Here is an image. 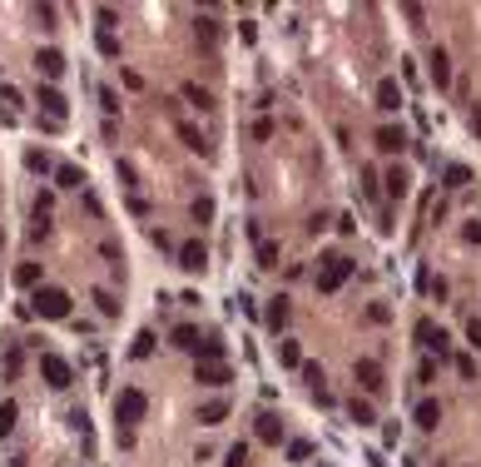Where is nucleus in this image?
I'll return each instance as SVG.
<instances>
[{
    "mask_svg": "<svg viewBox=\"0 0 481 467\" xmlns=\"http://www.w3.org/2000/svg\"><path fill=\"white\" fill-rule=\"evenodd\" d=\"M417 343H422L427 353H437V358H447V353H452V338H447L432 318H422V323H417Z\"/></svg>",
    "mask_w": 481,
    "mask_h": 467,
    "instance_id": "obj_7",
    "label": "nucleus"
},
{
    "mask_svg": "<svg viewBox=\"0 0 481 467\" xmlns=\"http://www.w3.org/2000/svg\"><path fill=\"white\" fill-rule=\"evenodd\" d=\"M427 80H432L437 90L452 85V60H447V50H432V55H427Z\"/></svg>",
    "mask_w": 481,
    "mask_h": 467,
    "instance_id": "obj_11",
    "label": "nucleus"
},
{
    "mask_svg": "<svg viewBox=\"0 0 481 467\" xmlns=\"http://www.w3.org/2000/svg\"><path fill=\"white\" fill-rule=\"evenodd\" d=\"M144 413H149V398H144L139 388H119V398H114V423L134 428V423H144Z\"/></svg>",
    "mask_w": 481,
    "mask_h": 467,
    "instance_id": "obj_3",
    "label": "nucleus"
},
{
    "mask_svg": "<svg viewBox=\"0 0 481 467\" xmlns=\"http://www.w3.org/2000/svg\"><path fill=\"white\" fill-rule=\"evenodd\" d=\"M353 378H358L363 393H383V388H387V373H383L378 358H358V363H353Z\"/></svg>",
    "mask_w": 481,
    "mask_h": 467,
    "instance_id": "obj_6",
    "label": "nucleus"
},
{
    "mask_svg": "<svg viewBox=\"0 0 481 467\" xmlns=\"http://www.w3.org/2000/svg\"><path fill=\"white\" fill-rule=\"evenodd\" d=\"M119 80H124L129 90H144V75H139V70H119Z\"/></svg>",
    "mask_w": 481,
    "mask_h": 467,
    "instance_id": "obj_45",
    "label": "nucleus"
},
{
    "mask_svg": "<svg viewBox=\"0 0 481 467\" xmlns=\"http://www.w3.org/2000/svg\"><path fill=\"white\" fill-rule=\"evenodd\" d=\"M169 115H174V134H179V139L189 144L193 154H208V139L198 134V124H189V119H184V115H179V110H174V105H169Z\"/></svg>",
    "mask_w": 481,
    "mask_h": 467,
    "instance_id": "obj_9",
    "label": "nucleus"
},
{
    "mask_svg": "<svg viewBox=\"0 0 481 467\" xmlns=\"http://www.w3.org/2000/svg\"><path fill=\"white\" fill-rule=\"evenodd\" d=\"M288 458H293V463H303V458H313V443H303V438H298V443H288Z\"/></svg>",
    "mask_w": 481,
    "mask_h": 467,
    "instance_id": "obj_40",
    "label": "nucleus"
},
{
    "mask_svg": "<svg viewBox=\"0 0 481 467\" xmlns=\"http://www.w3.org/2000/svg\"><path fill=\"white\" fill-rule=\"evenodd\" d=\"M95 303H99V318H119V298L109 288H95Z\"/></svg>",
    "mask_w": 481,
    "mask_h": 467,
    "instance_id": "obj_29",
    "label": "nucleus"
},
{
    "mask_svg": "<svg viewBox=\"0 0 481 467\" xmlns=\"http://www.w3.org/2000/svg\"><path fill=\"white\" fill-rule=\"evenodd\" d=\"M50 204H55V194H50V189H40V194H35V214H50Z\"/></svg>",
    "mask_w": 481,
    "mask_h": 467,
    "instance_id": "obj_46",
    "label": "nucleus"
},
{
    "mask_svg": "<svg viewBox=\"0 0 481 467\" xmlns=\"http://www.w3.org/2000/svg\"><path fill=\"white\" fill-rule=\"evenodd\" d=\"M253 139H273V119H268V115L253 124Z\"/></svg>",
    "mask_w": 481,
    "mask_h": 467,
    "instance_id": "obj_47",
    "label": "nucleus"
},
{
    "mask_svg": "<svg viewBox=\"0 0 481 467\" xmlns=\"http://www.w3.org/2000/svg\"><path fill=\"white\" fill-rule=\"evenodd\" d=\"M5 373H10V378L20 373V348H15V343H10V353H5Z\"/></svg>",
    "mask_w": 481,
    "mask_h": 467,
    "instance_id": "obj_48",
    "label": "nucleus"
},
{
    "mask_svg": "<svg viewBox=\"0 0 481 467\" xmlns=\"http://www.w3.org/2000/svg\"><path fill=\"white\" fill-rule=\"evenodd\" d=\"M472 134H477V139H481V105H477V110H472Z\"/></svg>",
    "mask_w": 481,
    "mask_h": 467,
    "instance_id": "obj_55",
    "label": "nucleus"
},
{
    "mask_svg": "<svg viewBox=\"0 0 481 467\" xmlns=\"http://www.w3.org/2000/svg\"><path fill=\"white\" fill-rule=\"evenodd\" d=\"M0 105H5V115H15V105H20V90L5 85V80H0Z\"/></svg>",
    "mask_w": 481,
    "mask_h": 467,
    "instance_id": "obj_37",
    "label": "nucleus"
},
{
    "mask_svg": "<svg viewBox=\"0 0 481 467\" xmlns=\"http://www.w3.org/2000/svg\"><path fill=\"white\" fill-rule=\"evenodd\" d=\"M193 40H198L203 50H218V40H223L218 20H213V15H198V20H193Z\"/></svg>",
    "mask_w": 481,
    "mask_h": 467,
    "instance_id": "obj_12",
    "label": "nucleus"
},
{
    "mask_svg": "<svg viewBox=\"0 0 481 467\" xmlns=\"http://www.w3.org/2000/svg\"><path fill=\"white\" fill-rule=\"evenodd\" d=\"M114 20H119V15H114V5H99V30H109Z\"/></svg>",
    "mask_w": 481,
    "mask_h": 467,
    "instance_id": "obj_51",
    "label": "nucleus"
},
{
    "mask_svg": "<svg viewBox=\"0 0 481 467\" xmlns=\"http://www.w3.org/2000/svg\"><path fill=\"white\" fill-rule=\"evenodd\" d=\"M378 149H383V154H402V149H407V129H402V124H383V129H378Z\"/></svg>",
    "mask_w": 481,
    "mask_h": 467,
    "instance_id": "obj_15",
    "label": "nucleus"
},
{
    "mask_svg": "<svg viewBox=\"0 0 481 467\" xmlns=\"http://www.w3.org/2000/svg\"><path fill=\"white\" fill-rule=\"evenodd\" d=\"M258 443H283V418L278 413H258Z\"/></svg>",
    "mask_w": 481,
    "mask_h": 467,
    "instance_id": "obj_18",
    "label": "nucleus"
},
{
    "mask_svg": "<svg viewBox=\"0 0 481 467\" xmlns=\"http://www.w3.org/2000/svg\"><path fill=\"white\" fill-rule=\"evenodd\" d=\"M35 70L45 75V85H55V80L65 75V55H60V50H40V55H35Z\"/></svg>",
    "mask_w": 481,
    "mask_h": 467,
    "instance_id": "obj_13",
    "label": "nucleus"
},
{
    "mask_svg": "<svg viewBox=\"0 0 481 467\" xmlns=\"http://www.w3.org/2000/svg\"><path fill=\"white\" fill-rule=\"evenodd\" d=\"M15 418H20V403H15V398H0V438L15 428Z\"/></svg>",
    "mask_w": 481,
    "mask_h": 467,
    "instance_id": "obj_28",
    "label": "nucleus"
},
{
    "mask_svg": "<svg viewBox=\"0 0 481 467\" xmlns=\"http://www.w3.org/2000/svg\"><path fill=\"white\" fill-rule=\"evenodd\" d=\"M30 313H40V318H70V293H65V288L40 283V288H35V298H30Z\"/></svg>",
    "mask_w": 481,
    "mask_h": 467,
    "instance_id": "obj_2",
    "label": "nucleus"
},
{
    "mask_svg": "<svg viewBox=\"0 0 481 467\" xmlns=\"http://www.w3.org/2000/svg\"><path fill=\"white\" fill-rule=\"evenodd\" d=\"M99 253H104V258H109V263H114V268H119V263H124V253H119V243H114V238H104V243H99Z\"/></svg>",
    "mask_w": 481,
    "mask_h": 467,
    "instance_id": "obj_39",
    "label": "nucleus"
},
{
    "mask_svg": "<svg viewBox=\"0 0 481 467\" xmlns=\"http://www.w3.org/2000/svg\"><path fill=\"white\" fill-rule=\"evenodd\" d=\"M402 15H407L412 25H422V20H427V10H422V5H402Z\"/></svg>",
    "mask_w": 481,
    "mask_h": 467,
    "instance_id": "obj_50",
    "label": "nucleus"
},
{
    "mask_svg": "<svg viewBox=\"0 0 481 467\" xmlns=\"http://www.w3.org/2000/svg\"><path fill=\"white\" fill-rule=\"evenodd\" d=\"M223 467H248V443H233V448L223 453Z\"/></svg>",
    "mask_w": 481,
    "mask_h": 467,
    "instance_id": "obj_35",
    "label": "nucleus"
},
{
    "mask_svg": "<svg viewBox=\"0 0 481 467\" xmlns=\"http://www.w3.org/2000/svg\"><path fill=\"white\" fill-rule=\"evenodd\" d=\"M223 418H228V398H208V403L198 408V423H203V428H213V423H223Z\"/></svg>",
    "mask_w": 481,
    "mask_h": 467,
    "instance_id": "obj_19",
    "label": "nucleus"
},
{
    "mask_svg": "<svg viewBox=\"0 0 481 467\" xmlns=\"http://www.w3.org/2000/svg\"><path fill=\"white\" fill-rule=\"evenodd\" d=\"M35 15H40L45 30H55V5H35Z\"/></svg>",
    "mask_w": 481,
    "mask_h": 467,
    "instance_id": "obj_44",
    "label": "nucleus"
},
{
    "mask_svg": "<svg viewBox=\"0 0 481 467\" xmlns=\"http://www.w3.org/2000/svg\"><path fill=\"white\" fill-rule=\"evenodd\" d=\"M149 353H154V333L144 328V333H139V338L129 343V358H149Z\"/></svg>",
    "mask_w": 481,
    "mask_h": 467,
    "instance_id": "obj_34",
    "label": "nucleus"
},
{
    "mask_svg": "<svg viewBox=\"0 0 481 467\" xmlns=\"http://www.w3.org/2000/svg\"><path fill=\"white\" fill-rule=\"evenodd\" d=\"M99 105H104V115H119V95H114V90H109V85H104V90H99Z\"/></svg>",
    "mask_w": 481,
    "mask_h": 467,
    "instance_id": "obj_38",
    "label": "nucleus"
},
{
    "mask_svg": "<svg viewBox=\"0 0 481 467\" xmlns=\"http://www.w3.org/2000/svg\"><path fill=\"white\" fill-rule=\"evenodd\" d=\"M95 50L104 55V60H119V35H114V30H99V35H95Z\"/></svg>",
    "mask_w": 481,
    "mask_h": 467,
    "instance_id": "obj_27",
    "label": "nucleus"
},
{
    "mask_svg": "<svg viewBox=\"0 0 481 467\" xmlns=\"http://www.w3.org/2000/svg\"><path fill=\"white\" fill-rule=\"evenodd\" d=\"M0 248H5V229H0Z\"/></svg>",
    "mask_w": 481,
    "mask_h": 467,
    "instance_id": "obj_56",
    "label": "nucleus"
},
{
    "mask_svg": "<svg viewBox=\"0 0 481 467\" xmlns=\"http://www.w3.org/2000/svg\"><path fill=\"white\" fill-rule=\"evenodd\" d=\"M412 423L432 433V428L442 423V403H437V398H422V403H417V413H412Z\"/></svg>",
    "mask_w": 481,
    "mask_h": 467,
    "instance_id": "obj_17",
    "label": "nucleus"
},
{
    "mask_svg": "<svg viewBox=\"0 0 481 467\" xmlns=\"http://www.w3.org/2000/svg\"><path fill=\"white\" fill-rule=\"evenodd\" d=\"M40 378H45V383H50L55 393H65V388L75 383V368H70V363H65L60 353H40Z\"/></svg>",
    "mask_w": 481,
    "mask_h": 467,
    "instance_id": "obj_4",
    "label": "nucleus"
},
{
    "mask_svg": "<svg viewBox=\"0 0 481 467\" xmlns=\"http://www.w3.org/2000/svg\"><path fill=\"white\" fill-rule=\"evenodd\" d=\"M35 105L45 110V119H60L65 124V115H70V100L55 90V85H40V95H35Z\"/></svg>",
    "mask_w": 481,
    "mask_h": 467,
    "instance_id": "obj_8",
    "label": "nucleus"
},
{
    "mask_svg": "<svg viewBox=\"0 0 481 467\" xmlns=\"http://www.w3.org/2000/svg\"><path fill=\"white\" fill-rule=\"evenodd\" d=\"M432 378H437V363H432V358H427V363H422V368H417V383H432Z\"/></svg>",
    "mask_w": 481,
    "mask_h": 467,
    "instance_id": "obj_52",
    "label": "nucleus"
},
{
    "mask_svg": "<svg viewBox=\"0 0 481 467\" xmlns=\"http://www.w3.org/2000/svg\"><path fill=\"white\" fill-rule=\"evenodd\" d=\"M353 268H358V263H353L348 253H328L323 268H318V293H338V288L353 278Z\"/></svg>",
    "mask_w": 481,
    "mask_h": 467,
    "instance_id": "obj_1",
    "label": "nucleus"
},
{
    "mask_svg": "<svg viewBox=\"0 0 481 467\" xmlns=\"http://www.w3.org/2000/svg\"><path fill=\"white\" fill-rule=\"evenodd\" d=\"M278 363H283V368H303V348H298L293 338H283V343H278Z\"/></svg>",
    "mask_w": 481,
    "mask_h": 467,
    "instance_id": "obj_30",
    "label": "nucleus"
},
{
    "mask_svg": "<svg viewBox=\"0 0 481 467\" xmlns=\"http://www.w3.org/2000/svg\"><path fill=\"white\" fill-rule=\"evenodd\" d=\"M368 318H373V323H387V318H392V308H387V303H373V308H368Z\"/></svg>",
    "mask_w": 481,
    "mask_h": 467,
    "instance_id": "obj_49",
    "label": "nucleus"
},
{
    "mask_svg": "<svg viewBox=\"0 0 481 467\" xmlns=\"http://www.w3.org/2000/svg\"><path fill=\"white\" fill-rule=\"evenodd\" d=\"M383 184H387V199H407V194H412V174H407L402 164H392V169H387Z\"/></svg>",
    "mask_w": 481,
    "mask_h": 467,
    "instance_id": "obj_14",
    "label": "nucleus"
},
{
    "mask_svg": "<svg viewBox=\"0 0 481 467\" xmlns=\"http://www.w3.org/2000/svg\"><path fill=\"white\" fill-rule=\"evenodd\" d=\"M373 100H378V110H387V115L402 110V85H397V80H378V95H373Z\"/></svg>",
    "mask_w": 481,
    "mask_h": 467,
    "instance_id": "obj_16",
    "label": "nucleus"
},
{
    "mask_svg": "<svg viewBox=\"0 0 481 467\" xmlns=\"http://www.w3.org/2000/svg\"><path fill=\"white\" fill-rule=\"evenodd\" d=\"M40 273H45L40 263H20V268H15V283H20V288H35V283H40Z\"/></svg>",
    "mask_w": 481,
    "mask_h": 467,
    "instance_id": "obj_33",
    "label": "nucleus"
},
{
    "mask_svg": "<svg viewBox=\"0 0 481 467\" xmlns=\"http://www.w3.org/2000/svg\"><path fill=\"white\" fill-rule=\"evenodd\" d=\"M25 169H35V174H55V159H50L45 149H25Z\"/></svg>",
    "mask_w": 481,
    "mask_h": 467,
    "instance_id": "obj_25",
    "label": "nucleus"
},
{
    "mask_svg": "<svg viewBox=\"0 0 481 467\" xmlns=\"http://www.w3.org/2000/svg\"><path fill=\"white\" fill-rule=\"evenodd\" d=\"M303 378H308V388H313V393H323V383H328L318 363H303Z\"/></svg>",
    "mask_w": 481,
    "mask_h": 467,
    "instance_id": "obj_36",
    "label": "nucleus"
},
{
    "mask_svg": "<svg viewBox=\"0 0 481 467\" xmlns=\"http://www.w3.org/2000/svg\"><path fill=\"white\" fill-rule=\"evenodd\" d=\"M198 358H223V343H218V338H203V348H198Z\"/></svg>",
    "mask_w": 481,
    "mask_h": 467,
    "instance_id": "obj_42",
    "label": "nucleus"
},
{
    "mask_svg": "<svg viewBox=\"0 0 481 467\" xmlns=\"http://www.w3.org/2000/svg\"><path fill=\"white\" fill-rule=\"evenodd\" d=\"M174 348H184V353H198V348H203V338H198V328H193V323H179V328H174Z\"/></svg>",
    "mask_w": 481,
    "mask_h": 467,
    "instance_id": "obj_23",
    "label": "nucleus"
},
{
    "mask_svg": "<svg viewBox=\"0 0 481 467\" xmlns=\"http://www.w3.org/2000/svg\"><path fill=\"white\" fill-rule=\"evenodd\" d=\"M348 413H353V423H358V428H373V423H378V408H373L368 398H353V403H348Z\"/></svg>",
    "mask_w": 481,
    "mask_h": 467,
    "instance_id": "obj_22",
    "label": "nucleus"
},
{
    "mask_svg": "<svg viewBox=\"0 0 481 467\" xmlns=\"http://www.w3.org/2000/svg\"><path fill=\"white\" fill-rule=\"evenodd\" d=\"M193 224H198V229H203V224H213V199H208V194H198V199H193Z\"/></svg>",
    "mask_w": 481,
    "mask_h": 467,
    "instance_id": "obj_31",
    "label": "nucleus"
},
{
    "mask_svg": "<svg viewBox=\"0 0 481 467\" xmlns=\"http://www.w3.org/2000/svg\"><path fill=\"white\" fill-rule=\"evenodd\" d=\"M179 268H184V273H203V268H208V248H203L198 238L179 243Z\"/></svg>",
    "mask_w": 481,
    "mask_h": 467,
    "instance_id": "obj_10",
    "label": "nucleus"
},
{
    "mask_svg": "<svg viewBox=\"0 0 481 467\" xmlns=\"http://www.w3.org/2000/svg\"><path fill=\"white\" fill-rule=\"evenodd\" d=\"M184 100H189L193 110H213V95H208L198 80H184Z\"/></svg>",
    "mask_w": 481,
    "mask_h": 467,
    "instance_id": "obj_24",
    "label": "nucleus"
},
{
    "mask_svg": "<svg viewBox=\"0 0 481 467\" xmlns=\"http://www.w3.org/2000/svg\"><path fill=\"white\" fill-rule=\"evenodd\" d=\"M258 268H278V243L273 238H258Z\"/></svg>",
    "mask_w": 481,
    "mask_h": 467,
    "instance_id": "obj_32",
    "label": "nucleus"
},
{
    "mask_svg": "<svg viewBox=\"0 0 481 467\" xmlns=\"http://www.w3.org/2000/svg\"><path fill=\"white\" fill-rule=\"evenodd\" d=\"M467 343L481 348V318H467Z\"/></svg>",
    "mask_w": 481,
    "mask_h": 467,
    "instance_id": "obj_43",
    "label": "nucleus"
},
{
    "mask_svg": "<svg viewBox=\"0 0 481 467\" xmlns=\"http://www.w3.org/2000/svg\"><path fill=\"white\" fill-rule=\"evenodd\" d=\"M457 373H462V378H477V358L462 353V358H457Z\"/></svg>",
    "mask_w": 481,
    "mask_h": 467,
    "instance_id": "obj_41",
    "label": "nucleus"
},
{
    "mask_svg": "<svg viewBox=\"0 0 481 467\" xmlns=\"http://www.w3.org/2000/svg\"><path fill=\"white\" fill-rule=\"evenodd\" d=\"M462 234H467V243H481V219H472V224H467Z\"/></svg>",
    "mask_w": 481,
    "mask_h": 467,
    "instance_id": "obj_54",
    "label": "nucleus"
},
{
    "mask_svg": "<svg viewBox=\"0 0 481 467\" xmlns=\"http://www.w3.org/2000/svg\"><path fill=\"white\" fill-rule=\"evenodd\" d=\"M193 383L223 388V383H233V368H228L223 358H198V363H193Z\"/></svg>",
    "mask_w": 481,
    "mask_h": 467,
    "instance_id": "obj_5",
    "label": "nucleus"
},
{
    "mask_svg": "<svg viewBox=\"0 0 481 467\" xmlns=\"http://www.w3.org/2000/svg\"><path fill=\"white\" fill-rule=\"evenodd\" d=\"M397 433H402V423H387V428H383V443H387V448H397Z\"/></svg>",
    "mask_w": 481,
    "mask_h": 467,
    "instance_id": "obj_53",
    "label": "nucleus"
},
{
    "mask_svg": "<svg viewBox=\"0 0 481 467\" xmlns=\"http://www.w3.org/2000/svg\"><path fill=\"white\" fill-rule=\"evenodd\" d=\"M263 323H268L273 333L288 323V298H283V293H278V298H268V313H263Z\"/></svg>",
    "mask_w": 481,
    "mask_h": 467,
    "instance_id": "obj_21",
    "label": "nucleus"
},
{
    "mask_svg": "<svg viewBox=\"0 0 481 467\" xmlns=\"http://www.w3.org/2000/svg\"><path fill=\"white\" fill-rule=\"evenodd\" d=\"M442 179H447V189H467V184H472V169H467V164H447Z\"/></svg>",
    "mask_w": 481,
    "mask_h": 467,
    "instance_id": "obj_26",
    "label": "nucleus"
},
{
    "mask_svg": "<svg viewBox=\"0 0 481 467\" xmlns=\"http://www.w3.org/2000/svg\"><path fill=\"white\" fill-rule=\"evenodd\" d=\"M55 184H60V189H80V184H85V169H80V164H55Z\"/></svg>",
    "mask_w": 481,
    "mask_h": 467,
    "instance_id": "obj_20",
    "label": "nucleus"
}]
</instances>
